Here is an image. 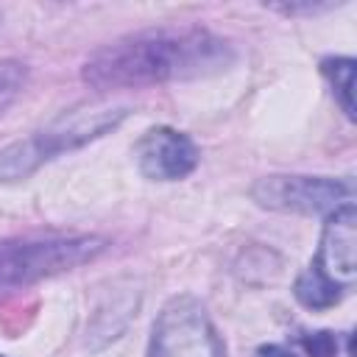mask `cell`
<instances>
[{"label":"cell","mask_w":357,"mask_h":357,"mask_svg":"<svg viewBox=\"0 0 357 357\" xmlns=\"http://www.w3.org/2000/svg\"><path fill=\"white\" fill-rule=\"evenodd\" d=\"M231 61V45L206 28H151L120 36L95 50L84 61L81 78L100 92L145 89L156 84L215 75Z\"/></svg>","instance_id":"cell-1"},{"label":"cell","mask_w":357,"mask_h":357,"mask_svg":"<svg viewBox=\"0 0 357 357\" xmlns=\"http://www.w3.org/2000/svg\"><path fill=\"white\" fill-rule=\"evenodd\" d=\"M106 248L95 234H50L0 243V301L42 279L92 262Z\"/></svg>","instance_id":"cell-2"},{"label":"cell","mask_w":357,"mask_h":357,"mask_svg":"<svg viewBox=\"0 0 357 357\" xmlns=\"http://www.w3.org/2000/svg\"><path fill=\"white\" fill-rule=\"evenodd\" d=\"M126 117L123 106H89V109H73L70 114H61L56 123H50L45 131L33 134L25 142H14L6 151H0V181L22 178L33 173L42 162L53 159L61 151H73L109 128H114Z\"/></svg>","instance_id":"cell-3"},{"label":"cell","mask_w":357,"mask_h":357,"mask_svg":"<svg viewBox=\"0 0 357 357\" xmlns=\"http://www.w3.org/2000/svg\"><path fill=\"white\" fill-rule=\"evenodd\" d=\"M148 357H223V343L198 298L176 296L162 307Z\"/></svg>","instance_id":"cell-4"},{"label":"cell","mask_w":357,"mask_h":357,"mask_svg":"<svg viewBox=\"0 0 357 357\" xmlns=\"http://www.w3.org/2000/svg\"><path fill=\"white\" fill-rule=\"evenodd\" d=\"M259 206L296 215H329L343 204H351L354 187L329 176H265L251 187Z\"/></svg>","instance_id":"cell-5"},{"label":"cell","mask_w":357,"mask_h":357,"mask_svg":"<svg viewBox=\"0 0 357 357\" xmlns=\"http://www.w3.org/2000/svg\"><path fill=\"white\" fill-rule=\"evenodd\" d=\"M310 268L337 290H351L357 279V212L354 201L326 215L321 245Z\"/></svg>","instance_id":"cell-6"},{"label":"cell","mask_w":357,"mask_h":357,"mask_svg":"<svg viewBox=\"0 0 357 357\" xmlns=\"http://www.w3.org/2000/svg\"><path fill=\"white\" fill-rule=\"evenodd\" d=\"M134 156H137L139 173L153 181H178V178L190 176L198 165L195 142L170 126L148 128L139 137Z\"/></svg>","instance_id":"cell-7"},{"label":"cell","mask_w":357,"mask_h":357,"mask_svg":"<svg viewBox=\"0 0 357 357\" xmlns=\"http://www.w3.org/2000/svg\"><path fill=\"white\" fill-rule=\"evenodd\" d=\"M354 67L357 64L349 56H332V59L321 61V73L332 84L335 100L340 103V109L346 112L349 120H354Z\"/></svg>","instance_id":"cell-8"},{"label":"cell","mask_w":357,"mask_h":357,"mask_svg":"<svg viewBox=\"0 0 357 357\" xmlns=\"http://www.w3.org/2000/svg\"><path fill=\"white\" fill-rule=\"evenodd\" d=\"M28 81V67L14 59H0V114L17 100Z\"/></svg>","instance_id":"cell-9"},{"label":"cell","mask_w":357,"mask_h":357,"mask_svg":"<svg viewBox=\"0 0 357 357\" xmlns=\"http://www.w3.org/2000/svg\"><path fill=\"white\" fill-rule=\"evenodd\" d=\"M301 346L312 357H335V351H337V340L332 332H310L301 337Z\"/></svg>","instance_id":"cell-10"},{"label":"cell","mask_w":357,"mask_h":357,"mask_svg":"<svg viewBox=\"0 0 357 357\" xmlns=\"http://www.w3.org/2000/svg\"><path fill=\"white\" fill-rule=\"evenodd\" d=\"M257 357H293L287 349H282V346H276V343H271V346H262L259 351H257Z\"/></svg>","instance_id":"cell-11"}]
</instances>
